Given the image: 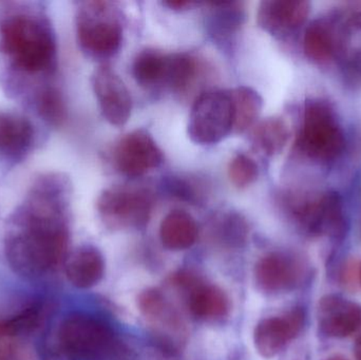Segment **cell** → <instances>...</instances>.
Segmentation results:
<instances>
[{"label": "cell", "instance_id": "obj_1", "mask_svg": "<svg viewBox=\"0 0 361 360\" xmlns=\"http://www.w3.org/2000/svg\"><path fill=\"white\" fill-rule=\"evenodd\" d=\"M61 182H44L11 221L4 239L10 268L27 278H39L61 264L67 252Z\"/></svg>", "mask_w": 361, "mask_h": 360}, {"label": "cell", "instance_id": "obj_2", "mask_svg": "<svg viewBox=\"0 0 361 360\" xmlns=\"http://www.w3.org/2000/svg\"><path fill=\"white\" fill-rule=\"evenodd\" d=\"M114 344L111 330L94 317L72 314L55 325L44 337V360H97Z\"/></svg>", "mask_w": 361, "mask_h": 360}, {"label": "cell", "instance_id": "obj_3", "mask_svg": "<svg viewBox=\"0 0 361 360\" xmlns=\"http://www.w3.org/2000/svg\"><path fill=\"white\" fill-rule=\"evenodd\" d=\"M0 44L20 69L42 71L52 65L56 54L54 36L42 21L29 16H13L2 23Z\"/></svg>", "mask_w": 361, "mask_h": 360}, {"label": "cell", "instance_id": "obj_4", "mask_svg": "<svg viewBox=\"0 0 361 360\" xmlns=\"http://www.w3.org/2000/svg\"><path fill=\"white\" fill-rule=\"evenodd\" d=\"M298 147L305 156L317 161L338 158L345 148V137L332 108L322 101L307 104Z\"/></svg>", "mask_w": 361, "mask_h": 360}, {"label": "cell", "instance_id": "obj_5", "mask_svg": "<svg viewBox=\"0 0 361 360\" xmlns=\"http://www.w3.org/2000/svg\"><path fill=\"white\" fill-rule=\"evenodd\" d=\"M233 128V105L231 91L210 89L193 103L187 132L193 143L214 145L224 139Z\"/></svg>", "mask_w": 361, "mask_h": 360}, {"label": "cell", "instance_id": "obj_6", "mask_svg": "<svg viewBox=\"0 0 361 360\" xmlns=\"http://www.w3.org/2000/svg\"><path fill=\"white\" fill-rule=\"evenodd\" d=\"M80 48L95 58H107L120 50L123 27L108 2H86L78 17Z\"/></svg>", "mask_w": 361, "mask_h": 360}, {"label": "cell", "instance_id": "obj_7", "mask_svg": "<svg viewBox=\"0 0 361 360\" xmlns=\"http://www.w3.org/2000/svg\"><path fill=\"white\" fill-rule=\"evenodd\" d=\"M152 199V194L144 188L112 186L99 194L97 211L111 228H142L149 220Z\"/></svg>", "mask_w": 361, "mask_h": 360}, {"label": "cell", "instance_id": "obj_8", "mask_svg": "<svg viewBox=\"0 0 361 360\" xmlns=\"http://www.w3.org/2000/svg\"><path fill=\"white\" fill-rule=\"evenodd\" d=\"M292 211L299 225L312 236L341 239L347 232L343 200L337 192H329L317 199L295 202Z\"/></svg>", "mask_w": 361, "mask_h": 360}, {"label": "cell", "instance_id": "obj_9", "mask_svg": "<svg viewBox=\"0 0 361 360\" xmlns=\"http://www.w3.org/2000/svg\"><path fill=\"white\" fill-rule=\"evenodd\" d=\"M114 158L121 173L137 178L158 168L164 156L154 137L144 129H137L120 139Z\"/></svg>", "mask_w": 361, "mask_h": 360}, {"label": "cell", "instance_id": "obj_10", "mask_svg": "<svg viewBox=\"0 0 361 360\" xmlns=\"http://www.w3.org/2000/svg\"><path fill=\"white\" fill-rule=\"evenodd\" d=\"M92 87L102 114L109 124L120 127L128 122L133 110L130 93L110 66H99L92 75Z\"/></svg>", "mask_w": 361, "mask_h": 360}, {"label": "cell", "instance_id": "obj_11", "mask_svg": "<svg viewBox=\"0 0 361 360\" xmlns=\"http://www.w3.org/2000/svg\"><path fill=\"white\" fill-rule=\"evenodd\" d=\"M305 323V311L299 308L262 319L254 332L255 347L259 354L265 359L279 354L300 334Z\"/></svg>", "mask_w": 361, "mask_h": 360}, {"label": "cell", "instance_id": "obj_12", "mask_svg": "<svg viewBox=\"0 0 361 360\" xmlns=\"http://www.w3.org/2000/svg\"><path fill=\"white\" fill-rule=\"evenodd\" d=\"M305 264L283 253L267 254L255 268V280L261 291L269 294L292 291L305 280Z\"/></svg>", "mask_w": 361, "mask_h": 360}, {"label": "cell", "instance_id": "obj_13", "mask_svg": "<svg viewBox=\"0 0 361 360\" xmlns=\"http://www.w3.org/2000/svg\"><path fill=\"white\" fill-rule=\"evenodd\" d=\"M317 318L326 337H348L361 328V306L341 296H326L320 300Z\"/></svg>", "mask_w": 361, "mask_h": 360}, {"label": "cell", "instance_id": "obj_14", "mask_svg": "<svg viewBox=\"0 0 361 360\" xmlns=\"http://www.w3.org/2000/svg\"><path fill=\"white\" fill-rule=\"evenodd\" d=\"M310 10L311 4L305 0H265L259 6L257 21L271 35H288L305 23Z\"/></svg>", "mask_w": 361, "mask_h": 360}, {"label": "cell", "instance_id": "obj_15", "mask_svg": "<svg viewBox=\"0 0 361 360\" xmlns=\"http://www.w3.org/2000/svg\"><path fill=\"white\" fill-rule=\"evenodd\" d=\"M65 271L72 285L78 289H90L103 278L105 262L99 249L82 247L68 256Z\"/></svg>", "mask_w": 361, "mask_h": 360}, {"label": "cell", "instance_id": "obj_16", "mask_svg": "<svg viewBox=\"0 0 361 360\" xmlns=\"http://www.w3.org/2000/svg\"><path fill=\"white\" fill-rule=\"evenodd\" d=\"M33 128L29 120L16 114L0 112V154L19 158L29 150Z\"/></svg>", "mask_w": 361, "mask_h": 360}, {"label": "cell", "instance_id": "obj_17", "mask_svg": "<svg viewBox=\"0 0 361 360\" xmlns=\"http://www.w3.org/2000/svg\"><path fill=\"white\" fill-rule=\"evenodd\" d=\"M197 238V224L185 211H171L161 223V242L171 251H185L195 244Z\"/></svg>", "mask_w": 361, "mask_h": 360}, {"label": "cell", "instance_id": "obj_18", "mask_svg": "<svg viewBox=\"0 0 361 360\" xmlns=\"http://www.w3.org/2000/svg\"><path fill=\"white\" fill-rule=\"evenodd\" d=\"M245 20V12L239 2H214L207 18V29L216 42H229Z\"/></svg>", "mask_w": 361, "mask_h": 360}, {"label": "cell", "instance_id": "obj_19", "mask_svg": "<svg viewBox=\"0 0 361 360\" xmlns=\"http://www.w3.org/2000/svg\"><path fill=\"white\" fill-rule=\"evenodd\" d=\"M188 306L193 316L204 321L222 318L229 310L228 298L212 285H195L189 294Z\"/></svg>", "mask_w": 361, "mask_h": 360}, {"label": "cell", "instance_id": "obj_20", "mask_svg": "<svg viewBox=\"0 0 361 360\" xmlns=\"http://www.w3.org/2000/svg\"><path fill=\"white\" fill-rule=\"evenodd\" d=\"M290 135V129L282 118H267L255 126L252 143L257 151L267 156H275L284 149Z\"/></svg>", "mask_w": 361, "mask_h": 360}, {"label": "cell", "instance_id": "obj_21", "mask_svg": "<svg viewBox=\"0 0 361 360\" xmlns=\"http://www.w3.org/2000/svg\"><path fill=\"white\" fill-rule=\"evenodd\" d=\"M169 54L146 49L135 57L133 63V77L145 88L164 86Z\"/></svg>", "mask_w": 361, "mask_h": 360}, {"label": "cell", "instance_id": "obj_22", "mask_svg": "<svg viewBox=\"0 0 361 360\" xmlns=\"http://www.w3.org/2000/svg\"><path fill=\"white\" fill-rule=\"evenodd\" d=\"M233 105V132L243 133L255 125L263 107L262 97L250 87L241 86L231 90Z\"/></svg>", "mask_w": 361, "mask_h": 360}, {"label": "cell", "instance_id": "obj_23", "mask_svg": "<svg viewBox=\"0 0 361 360\" xmlns=\"http://www.w3.org/2000/svg\"><path fill=\"white\" fill-rule=\"evenodd\" d=\"M139 306L144 316L160 329L182 331V323L177 313L161 292L147 290L140 296Z\"/></svg>", "mask_w": 361, "mask_h": 360}, {"label": "cell", "instance_id": "obj_24", "mask_svg": "<svg viewBox=\"0 0 361 360\" xmlns=\"http://www.w3.org/2000/svg\"><path fill=\"white\" fill-rule=\"evenodd\" d=\"M303 49L314 63H328L335 52L334 33L331 25L324 20L312 23L305 30Z\"/></svg>", "mask_w": 361, "mask_h": 360}, {"label": "cell", "instance_id": "obj_25", "mask_svg": "<svg viewBox=\"0 0 361 360\" xmlns=\"http://www.w3.org/2000/svg\"><path fill=\"white\" fill-rule=\"evenodd\" d=\"M197 72V61L191 55L169 54L164 87L183 92L192 84Z\"/></svg>", "mask_w": 361, "mask_h": 360}, {"label": "cell", "instance_id": "obj_26", "mask_svg": "<svg viewBox=\"0 0 361 360\" xmlns=\"http://www.w3.org/2000/svg\"><path fill=\"white\" fill-rule=\"evenodd\" d=\"M37 110L44 120L55 126L63 124L67 116L63 97L55 89H46L40 93L37 99Z\"/></svg>", "mask_w": 361, "mask_h": 360}, {"label": "cell", "instance_id": "obj_27", "mask_svg": "<svg viewBox=\"0 0 361 360\" xmlns=\"http://www.w3.org/2000/svg\"><path fill=\"white\" fill-rule=\"evenodd\" d=\"M258 175V165L246 154H237L229 164L228 177L237 187H247L256 181Z\"/></svg>", "mask_w": 361, "mask_h": 360}, {"label": "cell", "instance_id": "obj_28", "mask_svg": "<svg viewBox=\"0 0 361 360\" xmlns=\"http://www.w3.org/2000/svg\"><path fill=\"white\" fill-rule=\"evenodd\" d=\"M221 234L229 242H241L247 234V225L241 216L229 213L221 222Z\"/></svg>", "mask_w": 361, "mask_h": 360}, {"label": "cell", "instance_id": "obj_29", "mask_svg": "<svg viewBox=\"0 0 361 360\" xmlns=\"http://www.w3.org/2000/svg\"><path fill=\"white\" fill-rule=\"evenodd\" d=\"M31 328H33L31 314L29 311L23 310L12 318L0 321V342L8 336L15 335L18 332Z\"/></svg>", "mask_w": 361, "mask_h": 360}, {"label": "cell", "instance_id": "obj_30", "mask_svg": "<svg viewBox=\"0 0 361 360\" xmlns=\"http://www.w3.org/2000/svg\"><path fill=\"white\" fill-rule=\"evenodd\" d=\"M163 187L166 190L171 196L177 197L180 200L189 201L193 202L197 200V194L195 188L186 180L180 179L178 177H171L165 180Z\"/></svg>", "mask_w": 361, "mask_h": 360}, {"label": "cell", "instance_id": "obj_31", "mask_svg": "<svg viewBox=\"0 0 361 360\" xmlns=\"http://www.w3.org/2000/svg\"><path fill=\"white\" fill-rule=\"evenodd\" d=\"M163 4L169 6L171 10L183 11L187 10V8H190L191 6H195L197 4L192 1H183V0H179V1H166Z\"/></svg>", "mask_w": 361, "mask_h": 360}, {"label": "cell", "instance_id": "obj_32", "mask_svg": "<svg viewBox=\"0 0 361 360\" xmlns=\"http://www.w3.org/2000/svg\"><path fill=\"white\" fill-rule=\"evenodd\" d=\"M0 360H23L20 353L14 349H2L0 350Z\"/></svg>", "mask_w": 361, "mask_h": 360}, {"label": "cell", "instance_id": "obj_33", "mask_svg": "<svg viewBox=\"0 0 361 360\" xmlns=\"http://www.w3.org/2000/svg\"><path fill=\"white\" fill-rule=\"evenodd\" d=\"M354 352H355L356 360H361V336L358 338L357 342H356Z\"/></svg>", "mask_w": 361, "mask_h": 360}, {"label": "cell", "instance_id": "obj_34", "mask_svg": "<svg viewBox=\"0 0 361 360\" xmlns=\"http://www.w3.org/2000/svg\"><path fill=\"white\" fill-rule=\"evenodd\" d=\"M326 360H347V359H343V357H341V356H332V357H329V359H326Z\"/></svg>", "mask_w": 361, "mask_h": 360}, {"label": "cell", "instance_id": "obj_35", "mask_svg": "<svg viewBox=\"0 0 361 360\" xmlns=\"http://www.w3.org/2000/svg\"><path fill=\"white\" fill-rule=\"evenodd\" d=\"M358 276H360V283H361V266H360V273H358Z\"/></svg>", "mask_w": 361, "mask_h": 360}]
</instances>
